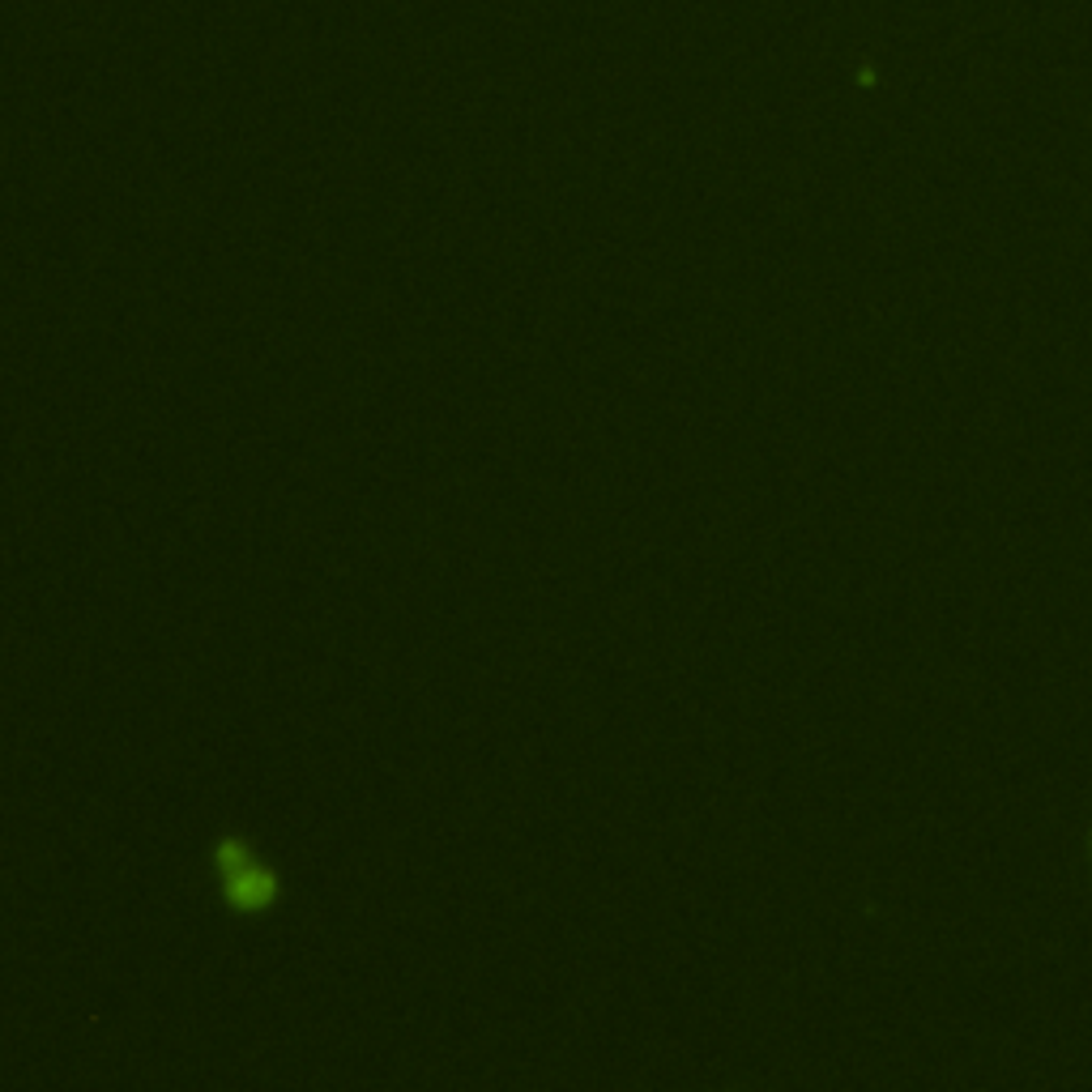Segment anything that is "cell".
Returning a JSON list of instances; mask_svg holds the SVG:
<instances>
[{
	"label": "cell",
	"mask_w": 1092,
	"mask_h": 1092,
	"mask_svg": "<svg viewBox=\"0 0 1092 1092\" xmlns=\"http://www.w3.org/2000/svg\"><path fill=\"white\" fill-rule=\"evenodd\" d=\"M214 862H218L223 896H227L231 909H240V913H260V909H269V905L278 900V875L265 870V866L252 857L247 841L227 837V841L218 846V853H214Z\"/></svg>",
	"instance_id": "6da1fadb"
}]
</instances>
